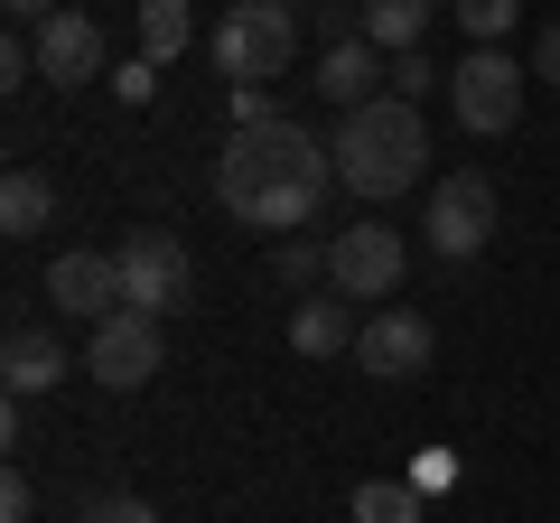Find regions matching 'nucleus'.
<instances>
[{
  "label": "nucleus",
  "mask_w": 560,
  "mask_h": 523,
  "mask_svg": "<svg viewBox=\"0 0 560 523\" xmlns=\"http://www.w3.org/2000/svg\"><path fill=\"white\" fill-rule=\"evenodd\" d=\"M337 187V150L308 131V121H261V131H234L215 150V206L234 224H261V234H300L308 216Z\"/></svg>",
  "instance_id": "obj_1"
},
{
  "label": "nucleus",
  "mask_w": 560,
  "mask_h": 523,
  "mask_svg": "<svg viewBox=\"0 0 560 523\" xmlns=\"http://www.w3.org/2000/svg\"><path fill=\"white\" fill-rule=\"evenodd\" d=\"M327 150H337V187H346V197H364V206L420 187V168H430L420 103H401V94L364 103V113H337V141H327Z\"/></svg>",
  "instance_id": "obj_2"
},
{
  "label": "nucleus",
  "mask_w": 560,
  "mask_h": 523,
  "mask_svg": "<svg viewBox=\"0 0 560 523\" xmlns=\"http://www.w3.org/2000/svg\"><path fill=\"white\" fill-rule=\"evenodd\" d=\"M206 57H215L224 84L290 75V57H300V10H280V0H234V10L215 20V38H206Z\"/></svg>",
  "instance_id": "obj_3"
},
{
  "label": "nucleus",
  "mask_w": 560,
  "mask_h": 523,
  "mask_svg": "<svg viewBox=\"0 0 560 523\" xmlns=\"http://www.w3.org/2000/svg\"><path fill=\"white\" fill-rule=\"evenodd\" d=\"M160 364H168V318H150V309H113L103 327H84V374L103 393H140Z\"/></svg>",
  "instance_id": "obj_4"
},
{
  "label": "nucleus",
  "mask_w": 560,
  "mask_h": 523,
  "mask_svg": "<svg viewBox=\"0 0 560 523\" xmlns=\"http://www.w3.org/2000/svg\"><path fill=\"white\" fill-rule=\"evenodd\" d=\"M121 300L150 309V318H178L197 300V262H187V243L168 224H131V243H121Z\"/></svg>",
  "instance_id": "obj_5"
},
{
  "label": "nucleus",
  "mask_w": 560,
  "mask_h": 523,
  "mask_svg": "<svg viewBox=\"0 0 560 523\" xmlns=\"http://www.w3.org/2000/svg\"><path fill=\"white\" fill-rule=\"evenodd\" d=\"M401 271H411V243L393 224H337L327 234V290L337 300H393Z\"/></svg>",
  "instance_id": "obj_6"
},
{
  "label": "nucleus",
  "mask_w": 560,
  "mask_h": 523,
  "mask_svg": "<svg viewBox=\"0 0 560 523\" xmlns=\"http://www.w3.org/2000/svg\"><path fill=\"white\" fill-rule=\"evenodd\" d=\"M495 178L486 168H448L440 187H430V253L440 262H477L486 243H495Z\"/></svg>",
  "instance_id": "obj_7"
},
{
  "label": "nucleus",
  "mask_w": 560,
  "mask_h": 523,
  "mask_svg": "<svg viewBox=\"0 0 560 523\" xmlns=\"http://www.w3.org/2000/svg\"><path fill=\"white\" fill-rule=\"evenodd\" d=\"M448 103H458V121L477 141H504L523 121V66L504 57V47H477L467 66H448Z\"/></svg>",
  "instance_id": "obj_8"
},
{
  "label": "nucleus",
  "mask_w": 560,
  "mask_h": 523,
  "mask_svg": "<svg viewBox=\"0 0 560 523\" xmlns=\"http://www.w3.org/2000/svg\"><path fill=\"white\" fill-rule=\"evenodd\" d=\"M430 356H440V327L420 318V309H401V300H383L374 318H364V337H355V374H374V383L430 374Z\"/></svg>",
  "instance_id": "obj_9"
},
{
  "label": "nucleus",
  "mask_w": 560,
  "mask_h": 523,
  "mask_svg": "<svg viewBox=\"0 0 560 523\" xmlns=\"http://www.w3.org/2000/svg\"><path fill=\"white\" fill-rule=\"evenodd\" d=\"M47 300H57V318L75 327H103L121 300V253H57V271H47Z\"/></svg>",
  "instance_id": "obj_10"
},
{
  "label": "nucleus",
  "mask_w": 560,
  "mask_h": 523,
  "mask_svg": "<svg viewBox=\"0 0 560 523\" xmlns=\"http://www.w3.org/2000/svg\"><path fill=\"white\" fill-rule=\"evenodd\" d=\"M28 38H38V75L57 84V94H75V84L103 75V28L84 20V10H57V20L28 28Z\"/></svg>",
  "instance_id": "obj_11"
},
{
  "label": "nucleus",
  "mask_w": 560,
  "mask_h": 523,
  "mask_svg": "<svg viewBox=\"0 0 560 523\" xmlns=\"http://www.w3.org/2000/svg\"><path fill=\"white\" fill-rule=\"evenodd\" d=\"M308 84H318L337 113H364V103L393 94V57H383V47H364V38H346V47H327V57H318V75H308Z\"/></svg>",
  "instance_id": "obj_12"
},
{
  "label": "nucleus",
  "mask_w": 560,
  "mask_h": 523,
  "mask_svg": "<svg viewBox=\"0 0 560 523\" xmlns=\"http://www.w3.org/2000/svg\"><path fill=\"white\" fill-rule=\"evenodd\" d=\"M66 374H75V356H66V337H57V327H10V346H0V383H10L20 403L57 393Z\"/></svg>",
  "instance_id": "obj_13"
},
{
  "label": "nucleus",
  "mask_w": 560,
  "mask_h": 523,
  "mask_svg": "<svg viewBox=\"0 0 560 523\" xmlns=\"http://www.w3.org/2000/svg\"><path fill=\"white\" fill-rule=\"evenodd\" d=\"M355 337H364V318H355V300H337V290L290 309V346H300V356H355Z\"/></svg>",
  "instance_id": "obj_14"
},
{
  "label": "nucleus",
  "mask_w": 560,
  "mask_h": 523,
  "mask_svg": "<svg viewBox=\"0 0 560 523\" xmlns=\"http://www.w3.org/2000/svg\"><path fill=\"white\" fill-rule=\"evenodd\" d=\"M47 224H57V178H47V168H10V187H0V234L28 243V234H47Z\"/></svg>",
  "instance_id": "obj_15"
},
{
  "label": "nucleus",
  "mask_w": 560,
  "mask_h": 523,
  "mask_svg": "<svg viewBox=\"0 0 560 523\" xmlns=\"http://www.w3.org/2000/svg\"><path fill=\"white\" fill-rule=\"evenodd\" d=\"M131 20H140V57L150 66L187 57V38H197V10L187 0H131Z\"/></svg>",
  "instance_id": "obj_16"
},
{
  "label": "nucleus",
  "mask_w": 560,
  "mask_h": 523,
  "mask_svg": "<svg viewBox=\"0 0 560 523\" xmlns=\"http://www.w3.org/2000/svg\"><path fill=\"white\" fill-rule=\"evenodd\" d=\"M420 38H430V0H364V47L411 57Z\"/></svg>",
  "instance_id": "obj_17"
},
{
  "label": "nucleus",
  "mask_w": 560,
  "mask_h": 523,
  "mask_svg": "<svg viewBox=\"0 0 560 523\" xmlns=\"http://www.w3.org/2000/svg\"><path fill=\"white\" fill-rule=\"evenodd\" d=\"M355 523H420V486L411 477H364L355 486Z\"/></svg>",
  "instance_id": "obj_18"
},
{
  "label": "nucleus",
  "mask_w": 560,
  "mask_h": 523,
  "mask_svg": "<svg viewBox=\"0 0 560 523\" xmlns=\"http://www.w3.org/2000/svg\"><path fill=\"white\" fill-rule=\"evenodd\" d=\"M271 281H280V290H318V281H327V243L280 234V243H271Z\"/></svg>",
  "instance_id": "obj_19"
},
{
  "label": "nucleus",
  "mask_w": 560,
  "mask_h": 523,
  "mask_svg": "<svg viewBox=\"0 0 560 523\" xmlns=\"http://www.w3.org/2000/svg\"><path fill=\"white\" fill-rule=\"evenodd\" d=\"M448 10H458V28H467V38H477V47H495L504 28L523 20V0H448Z\"/></svg>",
  "instance_id": "obj_20"
},
{
  "label": "nucleus",
  "mask_w": 560,
  "mask_h": 523,
  "mask_svg": "<svg viewBox=\"0 0 560 523\" xmlns=\"http://www.w3.org/2000/svg\"><path fill=\"white\" fill-rule=\"evenodd\" d=\"M75 523H160V514H150V496H84Z\"/></svg>",
  "instance_id": "obj_21"
},
{
  "label": "nucleus",
  "mask_w": 560,
  "mask_h": 523,
  "mask_svg": "<svg viewBox=\"0 0 560 523\" xmlns=\"http://www.w3.org/2000/svg\"><path fill=\"white\" fill-rule=\"evenodd\" d=\"M0 523H38V486H28V467L0 477Z\"/></svg>",
  "instance_id": "obj_22"
},
{
  "label": "nucleus",
  "mask_w": 560,
  "mask_h": 523,
  "mask_svg": "<svg viewBox=\"0 0 560 523\" xmlns=\"http://www.w3.org/2000/svg\"><path fill=\"white\" fill-rule=\"evenodd\" d=\"M261 121H280L271 84H234V131H261Z\"/></svg>",
  "instance_id": "obj_23"
},
{
  "label": "nucleus",
  "mask_w": 560,
  "mask_h": 523,
  "mask_svg": "<svg viewBox=\"0 0 560 523\" xmlns=\"http://www.w3.org/2000/svg\"><path fill=\"white\" fill-rule=\"evenodd\" d=\"M113 94H121V103H150V94H160V66H150V57L113 66Z\"/></svg>",
  "instance_id": "obj_24"
},
{
  "label": "nucleus",
  "mask_w": 560,
  "mask_h": 523,
  "mask_svg": "<svg viewBox=\"0 0 560 523\" xmlns=\"http://www.w3.org/2000/svg\"><path fill=\"white\" fill-rule=\"evenodd\" d=\"M430 75H440V66L420 57V47H411V57H393V94H401V103H420V94H430Z\"/></svg>",
  "instance_id": "obj_25"
},
{
  "label": "nucleus",
  "mask_w": 560,
  "mask_h": 523,
  "mask_svg": "<svg viewBox=\"0 0 560 523\" xmlns=\"http://www.w3.org/2000/svg\"><path fill=\"white\" fill-rule=\"evenodd\" d=\"M0 10H10V28H47L57 10H75V0H0Z\"/></svg>",
  "instance_id": "obj_26"
},
{
  "label": "nucleus",
  "mask_w": 560,
  "mask_h": 523,
  "mask_svg": "<svg viewBox=\"0 0 560 523\" xmlns=\"http://www.w3.org/2000/svg\"><path fill=\"white\" fill-rule=\"evenodd\" d=\"M533 75H541V84H560V20L541 28V47H533Z\"/></svg>",
  "instance_id": "obj_27"
},
{
  "label": "nucleus",
  "mask_w": 560,
  "mask_h": 523,
  "mask_svg": "<svg viewBox=\"0 0 560 523\" xmlns=\"http://www.w3.org/2000/svg\"><path fill=\"white\" fill-rule=\"evenodd\" d=\"M280 10H300V0H280Z\"/></svg>",
  "instance_id": "obj_28"
}]
</instances>
